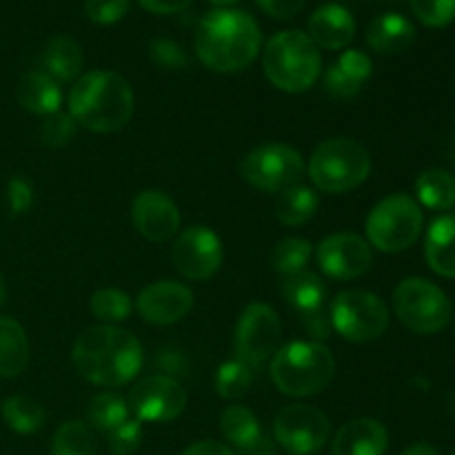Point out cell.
Wrapping results in <instances>:
<instances>
[{"label":"cell","instance_id":"7dc6e473","mask_svg":"<svg viewBox=\"0 0 455 455\" xmlns=\"http://www.w3.org/2000/svg\"><path fill=\"white\" fill-rule=\"evenodd\" d=\"M212 3L216 4V7H220V9H227V7H231V4L240 3V0H212Z\"/></svg>","mask_w":455,"mask_h":455},{"label":"cell","instance_id":"f6af8a7d","mask_svg":"<svg viewBox=\"0 0 455 455\" xmlns=\"http://www.w3.org/2000/svg\"><path fill=\"white\" fill-rule=\"evenodd\" d=\"M182 455H235L227 444L218 443V440H200V443L187 447Z\"/></svg>","mask_w":455,"mask_h":455},{"label":"cell","instance_id":"277c9868","mask_svg":"<svg viewBox=\"0 0 455 455\" xmlns=\"http://www.w3.org/2000/svg\"><path fill=\"white\" fill-rule=\"evenodd\" d=\"M336 360L323 342H289L271 360V380L283 394L309 398L331 385Z\"/></svg>","mask_w":455,"mask_h":455},{"label":"cell","instance_id":"836d02e7","mask_svg":"<svg viewBox=\"0 0 455 455\" xmlns=\"http://www.w3.org/2000/svg\"><path fill=\"white\" fill-rule=\"evenodd\" d=\"M253 369L243 360H227L216 373V391L225 400H238L251 389Z\"/></svg>","mask_w":455,"mask_h":455},{"label":"cell","instance_id":"9c48e42d","mask_svg":"<svg viewBox=\"0 0 455 455\" xmlns=\"http://www.w3.org/2000/svg\"><path fill=\"white\" fill-rule=\"evenodd\" d=\"M331 327L351 342L378 340L389 327V309L371 291L349 289L331 302Z\"/></svg>","mask_w":455,"mask_h":455},{"label":"cell","instance_id":"4fadbf2b","mask_svg":"<svg viewBox=\"0 0 455 455\" xmlns=\"http://www.w3.org/2000/svg\"><path fill=\"white\" fill-rule=\"evenodd\" d=\"M127 404L140 422H172L185 411L187 391L172 376H147L133 387Z\"/></svg>","mask_w":455,"mask_h":455},{"label":"cell","instance_id":"9a60e30c","mask_svg":"<svg viewBox=\"0 0 455 455\" xmlns=\"http://www.w3.org/2000/svg\"><path fill=\"white\" fill-rule=\"evenodd\" d=\"M318 265L329 278L354 280L360 278L371 267V247L364 238L355 234H333L318 244Z\"/></svg>","mask_w":455,"mask_h":455},{"label":"cell","instance_id":"ffe728a7","mask_svg":"<svg viewBox=\"0 0 455 455\" xmlns=\"http://www.w3.org/2000/svg\"><path fill=\"white\" fill-rule=\"evenodd\" d=\"M220 431L227 443L243 453L271 451L269 435L262 429L256 413L247 407H227L220 416Z\"/></svg>","mask_w":455,"mask_h":455},{"label":"cell","instance_id":"7bdbcfd3","mask_svg":"<svg viewBox=\"0 0 455 455\" xmlns=\"http://www.w3.org/2000/svg\"><path fill=\"white\" fill-rule=\"evenodd\" d=\"M258 7L275 20H291L305 7V0H256Z\"/></svg>","mask_w":455,"mask_h":455},{"label":"cell","instance_id":"2e32d148","mask_svg":"<svg viewBox=\"0 0 455 455\" xmlns=\"http://www.w3.org/2000/svg\"><path fill=\"white\" fill-rule=\"evenodd\" d=\"M132 220L138 234L151 243H167L180 229L178 204L156 189H145L133 198Z\"/></svg>","mask_w":455,"mask_h":455},{"label":"cell","instance_id":"f35d334b","mask_svg":"<svg viewBox=\"0 0 455 455\" xmlns=\"http://www.w3.org/2000/svg\"><path fill=\"white\" fill-rule=\"evenodd\" d=\"M142 427L140 420H127L109 434V451L114 455H133L140 449Z\"/></svg>","mask_w":455,"mask_h":455},{"label":"cell","instance_id":"cb8c5ba5","mask_svg":"<svg viewBox=\"0 0 455 455\" xmlns=\"http://www.w3.org/2000/svg\"><path fill=\"white\" fill-rule=\"evenodd\" d=\"M84 56L80 44L69 36H53L40 53V67L56 83H71L80 78Z\"/></svg>","mask_w":455,"mask_h":455},{"label":"cell","instance_id":"681fc988","mask_svg":"<svg viewBox=\"0 0 455 455\" xmlns=\"http://www.w3.org/2000/svg\"><path fill=\"white\" fill-rule=\"evenodd\" d=\"M449 413H451V418L455 420V391L449 394Z\"/></svg>","mask_w":455,"mask_h":455},{"label":"cell","instance_id":"ba28073f","mask_svg":"<svg viewBox=\"0 0 455 455\" xmlns=\"http://www.w3.org/2000/svg\"><path fill=\"white\" fill-rule=\"evenodd\" d=\"M394 309L400 323L420 336L443 331L453 314L447 293L427 278H404L394 291Z\"/></svg>","mask_w":455,"mask_h":455},{"label":"cell","instance_id":"d4e9b609","mask_svg":"<svg viewBox=\"0 0 455 455\" xmlns=\"http://www.w3.org/2000/svg\"><path fill=\"white\" fill-rule=\"evenodd\" d=\"M427 265L443 278H455V213L431 222L425 238Z\"/></svg>","mask_w":455,"mask_h":455},{"label":"cell","instance_id":"d6a6232c","mask_svg":"<svg viewBox=\"0 0 455 455\" xmlns=\"http://www.w3.org/2000/svg\"><path fill=\"white\" fill-rule=\"evenodd\" d=\"M89 307H92L93 318L100 320L102 324H114L116 327V324L123 323V320H127L132 315L133 302L120 289L107 287L93 293L92 300H89Z\"/></svg>","mask_w":455,"mask_h":455},{"label":"cell","instance_id":"7402d4cb","mask_svg":"<svg viewBox=\"0 0 455 455\" xmlns=\"http://www.w3.org/2000/svg\"><path fill=\"white\" fill-rule=\"evenodd\" d=\"M413 40H416V27L400 13H380L367 27L369 47L382 56L403 53L404 49L411 47Z\"/></svg>","mask_w":455,"mask_h":455},{"label":"cell","instance_id":"ab89813d","mask_svg":"<svg viewBox=\"0 0 455 455\" xmlns=\"http://www.w3.org/2000/svg\"><path fill=\"white\" fill-rule=\"evenodd\" d=\"M338 69L347 76L354 83L364 84L369 78H371V60L364 52H358V49H349V52L342 53L336 62Z\"/></svg>","mask_w":455,"mask_h":455},{"label":"cell","instance_id":"1f68e13d","mask_svg":"<svg viewBox=\"0 0 455 455\" xmlns=\"http://www.w3.org/2000/svg\"><path fill=\"white\" fill-rule=\"evenodd\" d=\"M311 256H314V247H311L309 240L283 238L280 243H275L269 262H271V269H274L275 274H283L284 278H287V275L305 271V267L309 265Z\"/></svg>","mask_w":455,"mask_h":455},{"label":"cell","instance_id":"7c38bea8","mask_svg":"<svg viewBox=\"0 0 455 455\" xmlns=\"http://www.w3.org/2000/svg\"><path fill=\"white\" fill-rule=\"evenodd\" d=\"M329 418L311 404H289L275 416V443L291 455H311L327 444Z\"/></svg>","mask_w":455,"mask_h":455},{"label":"cell","instance_id":"b9f144b4","mask_svg":"<svg viewBox=\"0 0 455 455\" xmlns=\"http://www.w3.org/2000/svg\"><path fill=\"white\" fill-rule=\"evenodd\" d=\"M324 87H327V92L331 93L333 98H342V100L358 96V93L363 92V84H358V83H354V80L347 78V76L342 74L336 65L329 67L327 74H324Z\"/></svg>","mask_w":455,"mask_h":455},{"label":"cell","instance_id":"8d00e7d4","mask_svg":"<svg viewBox=\"0 0 455 455\" xmlns=\"http://www.w3.org/2000/svg\"><path fill=\"white\" fill-rule=\"evenodd\" d=\"M149 58L156 62L158 67L169 71H178L185 69L187 67V53L185 49L180 47L178 43L169 38H154L149 43Z\"/></svg>","mask_w":455,"mask_h":455},{"label":"cell","instance_id":"4316f807","mask_svg":"<svg viewBox=\"0 0 455 455\" xmlns=\"http://www.w3.org/2000/svg\"><path fill=\"white\" fill-rule=\"evenodd\" d=\"M416 196L431 212H451L455 207V178L447 169L431 167L416 180Z\"/></svg>","mask_w":455,"mask_h":455},{"label":"cell","instance_id":"f907efd6","mask_svg":"<svg viewBox=\"0 0 455 455\" xmlns=\"http://www.w3.org/2000/svg\"><path fill=\"white\" fill-rule=\"evenodd\" d=\"M249 455H275L274 451H256V453H249Z\"/></svg>","mask_w":455,"mask_h":455},{"label":"cell","instance_id":"484cf974","mask_svg":"<svg viewBox=\"0 0 455 455\" xmlns=\"http://www.w3.org/2000/svg\"><path fill=\"white\" fill-rule=\"evenodd\" d=\"M29 364V340L20 323L0 315V376L16 378Z\"/></svg>","mask_w":455,"mask_h":455},{"label":"cell","instance_id":"4dcf8cb0","mask_svg":"<svg viewBox=\"0 0 455 455\" xmlns=\"http://www.w3.org/2000/svg\"><path fill=\"white\" fill-rule=\"evenodd\" d=\"M52 455H96V435L92 427L80 420L58 427L52 440Z\"/></svg>","mask_w":455,"mask_h":455},{"label":"cell","instance_id":"60d3db41","mask_svg":"<svg viewBox=\"0 0 455 455\" xmlns=\"http://www.w3.org/2000/svg\"><path fill=\"white\" fill-rule=\"evenodd\" d=\"M7 203L12 216H20L34 203V187L25 176H13L7 185Z\"/></svg>","mask_w":455,"mask_h":455},{"label":"cell","instance_id":"7a4b0ae2","mask_svg":"<svg viewBox=\"0 0 455 455\" xmlns=\"http://www.w3.org/2000/svg\"><path fill=\"white\" fill-rule=\"evenodd\" d=\"M262 34L247 12L216 9L203 18L196 34V53L204 67L234 74L251 65L260 53Z\"/></svg>","mask_w":455,"mask_h":455},{"label":"cell","instance_id":"6da1fadb","mask_svg":"<svg viewBox=\"0 0 455 455\" xmlns=\"http://www.w3.org/2000/svg\"><path fill=\"white\" fill-rule=\"evenodd\" d=\"M74 367L84 380L98 387H123L142 367V347L127 329L100 324L83 331L71 349Z\"/></svg>","mask_w":455,"mask_h":455},{"label":"cell","instance_id":"bcb514c9","mask_svg":"<svg viewBox=\"0 0 455 455\" xmlns=\"http://www.w3.org/2000/svg\"><path fill=\"white\" fill-rule=\"evenodd\" d=\"M403 455H438V451L429 443H413L411 447L404 449Z\"/></svg>","mask_w":455,"mask_h":455},{"label":"cell","instance_id":"603a6c76","mask_svg":"<svg viewBox=\"0 0 455 455\" xmlns=\"http://www.w3.org/2000/svg\"><path fill=\"white\" fill-rule=\"evenodd\" d=\"M280 291H283L287 305L300 314V318L323 314L324 300L329 296V289L324 284V280L320 275L311 274V271H300V274L287 275L280 283Z\"/></svg>","mask_w":455,"mask_h":455},{"label":"cell","instance_id":"30bf717a","mask_svg":"<svg viewBox=\"0 0 455 455\" xmlns=\"http://www.w3.org/2000/svg\"><path fill=\"white\" fill-rule=\"evenodd\" d=\"M302 173H305V163L300 151L283 142L258 147L240 163V176L267 194H283L289 187L300 185Z\"/></svg>","mask_w":455,"mask_h":455},{"label":"cell","instance_id":"8fae6325","mask_svg":"<svg viewBox=\"0 0 455 455\" xmlns=\"http://www.w3.org/2000/svg\"><path fill=\"white\" fill-rule=\"evenodd\" d=\"M280 331H283V324H280L278 314L269 305L251 302L240 314L238 327H235L234 345L238 360H243L251 369L265 364L278 351Z\"/></svg>","mask_w":455,"mask_h":455},{"label":"cell","instance_id":"44dd1931","mask_svg":"<svg viewBox=\"0 0 455 455\" xmlns=\"http://www.w3.org/2000/svg\"><path fill=\"white\" fill-rule=\"evenodd\" d=\"M16 100L29 114L52 116L60 111L62 89L44 71H27L16 87Z\"/></svg>","mask_w":455,"mask_h":455},{"label":"cell","instance_id":"52a82bcc","mask_svg":"<svg viewBox=\"0 0 455 455\" xmlns=\"http://www.w3.org/2000/svg\"><path fill=\"white\" fill-rule=\"evenodd\" d=\"M422 225L420 204L411 196L394 194L380 200L367 216V238L378 251L403 253L418 243Z\"/></svg>","mask_w":455,"mask_h":455},{"label":"cell","instance_id":"5bb4252c","mask_svg":"<svg viewBox=\"0 0 455 455\" xmlns=\"http://www.w3.org/2000/svg\"><path fill=\"white\" fill-rule=\"evenodd\" d=\"M222 243L209 227L196 225L182 231L172 249L178 274L187 280H209L222 265Z\"/></svg>","mask_w":455,"mask_h":455},{"label":"cell","instance_id":"f1b7e54d","mask_svg":"<svg viewBox=\"0 0 455 455\" xmlns=\"http://www.w3.org/2000/svg\"><path fill=\"white\" fill-rule=\"evenodd\" d=\"M87 420L93 429L111 434L129 420L127 400L114 391H102V394L93 395L87 407Z\"/></svg>","mask_w":455,"mask_h":455},{"label":"cell","instance_id":"83f0119b","mask_svg":"<svg viewBox=\"0 0 455 455\" xmlns=\"http://www.w3.org/2000/svg\"><path fill=\"white\" fill-rule=\"evenodd\" d=\"M318 204V196L314 189L305 185H293L275 200V218L287 227L305 225L315 216Z\"/></svg>","mask_w":455,"mask_h":455},{"label":"cell","instance_id":"816d5d0a","mask_svg":"<svg viewBox=\"0 0 455 455\" xmlns=\"http://www.w3.org/2000/svg\"><path fill=\"white\" fill-rule=\"evenodd\" d=\"M451 455H455V451H453V453H451Z\"/></svg>","mask_w":455,"mask_h":455},{"label":"cell","instance_id":"5b68a950","mask_svg":"<svg viewBox=\"0 0 455 455\" xmlns=\"http://www.w3.org/2000/svg\"><path fill=\"white\" fill-rule=\"evenodd\" d=\"M265 76L274 87L287 93H302L318 80L323 58L314 40L298 29L275 34L262 52Z\"/></svg>","mask_w":455,"mask_h":455},{"label":"cell","instance_id":"ee69618b","mask_svg":"<svg viewBox=\"0 0 455 455\" xmlns=\"http://www.w3.org/2000/svg\"><path fill=\"white\" fill-rule=\"evenodd\" d=\"M194 0H140L142 7L151 13H160V16H167V13H178L182 9H187Z\"/></svg>","mask_w":455,"mask_h":455},{"label":"cell","instance_id":"c3c4849f","mask_svg":"<svg viewBox=\"0 0 455 455\" xmlns=\"http://www.w3.org/2000/svg\"><path fill=\"white\" fill-rule=\"evenodd\" d=\"M4 298H7V287H4V278L3 274H0V305L4 302Z\"/></svg>","mask_w":455,"mask_h":455},{"label":"cell","instance_id":"ac0fdd59","mask_svg":"<svg viewBox=\"0 0 455 455\" xmlns=\"http://www.w3.org/2000/svg\"><path fill=\"white\" fill-rule=\"evenodd\" d=\"M389 434L382 422L358 418L340 427L331 444V455H385Z\"/></svg>","mask_w":455,"mask_h":455},{"label":"cell","instance_id":"e0dca14e","mask_svg":"<svg viewBox=\"0 0 455 455\" xmlns=\"http://www.w3.org/2000/svg\"><path fill=\"white\" fill-rule=\"evenodd\" d=\"M194 309V293L189 287L173 280H160L149 284L138 296V314L149 324L180 323L189 311Z\"/></svg>","mask_w":455,"mask_h":455},{"label":"cell","instance_id":"f546056e","mask_svg":"<svg viewBox=\"0 0 455 455\" xmlns=\"http://www.w3.org/2000/svg\"><path fill=\"white\" fill-rule=\"evenodd\" d=\"M3 418L9 429H13L16 434L29 435L43 429L47 413H44L43 404L27 398V395H12V398L4 400Z\"/></svg>","mask_w":455,"mask_h":455},{"label":"cell","instance_id":"d6986e66","mask_svg":"<svg viewBox=\"0 0 455 455\" xmlns=\"http://www.w3.org/2000/svg\"><path fill=\"white\" fill-rule=\"evenodd\" d=\"M309 38L315 47L324 49H345L355 36V20L349 9L342 4H323L315 9L309 18Z\"/></svg>","mask_w":455,"mask_h":455},{"label":"cell","instance_id":"8992f818","mask_svg":"<svg viewBox=\"0 0 455 455\" xmlns=\"http://www.w3.org/2000/svg\"><path fill=\"white\" fill-rule=\"evenodd\" d=\"M307 172L323 194H347L369 178L371 154L351 138H331L311 154Z\"/></svg>","mask_w":455,"mask_h":455},{"label":"cell","instance_id":"74e56055","mask_svg":"<svg viewBox=\"0 0 455 455\" xmlns=\"http://www.w3.org/2000/svg\"><path fill=\"white\" fill-rule=\"evenodd\" d=\"M129 12V0H84V13L96 25H114Z\"/></svg>","mask_w":455,"mask_h":455},{"label":"cell","instance_id":"3957f363","mask_svg":"<svg viewBox=\"0 0 455 455\" xmlns=\"http://www.w3.org/2000/svg\"><path fill=\"white\" fill-rule=\"evenodd\" d=\"M132 84L116 71H87L69 92V116L93 133H114L133 116Z\"/></svg>","mask_w":455,"mask_h":455},{"label":"cell","instance_id":"e575fe53","mask_svg":"<svg viewBox=\"0 0 455 455\" xmlns=\"http://www.w3.org/2000/svg\"><path fill=\"white\" fill-rule=\"evenodd\" d=\"M78 133V123L71 118L69 114L56 111L52 116H44L43 124H40V142L44 147H65Z\"/></svg>","mask_w":455,"mask_h":455},{"label":"cell","instance_id":"d590c367","mask_svg":"<svg viewBox=\"0 0 455 455\" xmlns=\"http://www.w3.org/2000/svg\"><path fill=\"white\" fill-rule=\"evenodd\" d=\"M411 9L427 27H447L455 18V0H411Z\"/></svg>","mask_w":455,"mask_h":455}]
</instances>
